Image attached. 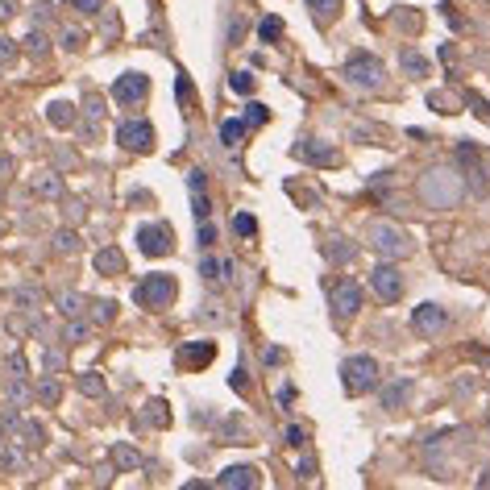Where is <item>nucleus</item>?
<instances>
[{"instance_id":"0eeeda50","label":"nucleus","mask_w":490,"mask_h":490,"mask_svg":"<svg viewBox=\"0 0 490 490\" xmlns=\"http://www.w3.org/2000/svg\"><path fill=\"white\" fill-rule=\"evenodd\" d=\"M449 329V312L441 308V304H420V308H412V333H420V337H441Z\"/></svg>"},{"instance_id":"dca6fc26","label":"nucleus","mask_w":490,"mask_h":490,"mask_svg":"<svg viewBox=\"0 0 490 490\" xmlns=\"http://www.w3.org/2000/svg\"><path fill=\"white\" fill-rule=\"evenodd\" d=\"M216 487L220 490H250V487H258V470L254 466H229L220 478H216Z\"/></svg>"},{"instance_id":"6e6552de","label":"nucleus","mask_w":490,"mask_h":490,"mask_svg":"<svg viewBox=\"0 0 490 490\" xmlns=\"http://www.w3.org/2000/svg\"><path fill=\"white\" fill-rule=\"evenodd\" d=\"M116 141H121V150H129V154H146V150L154 146V129H150L146 121H121V125H116Z\"/></svg>"},{"instance_id":"4468645a","label":"nucleus","mask_w":490,"mask_h":490,"mask_svg":"<svg viewBox=\"0 0 490 490\" xmlns=\"http://www.w3.org/2000/svg\"><path fill=\"white\" fill-rule=\"evenodd\" d=\"M187 187H191L195 220H208V212H212V200H208V175H204V170H191V175H187Z\"/></svg>"},{"instance_id":"72a5a7b5","label":"nucleus","mask_w":490,"mask_h":490,"mask_svg":"<svg viewBox=\"0 0 490 490\" xmlns=\"http://www.w3.org/2000/svg\"><path fill=\"white\" fill-rule=\"evenodd\" d=\"M54 245H58V254H75V245H79V241H75V233H71V229H62V233L54 237Z\"/></svg>"},{"instance_id":"393cba45","label":"nucleus","mask_w":490,"mask_h":490,"mask_svg":"<svg viewBox=\"0 0 490 490\" xmlns=\"http://www.w3.org/2000/svg\"><path fill=\"white\" fill-rule=\"evenodd\" d=\"M62 341H67V345H83V341H87V324H79V320L71 316V324L62 329Z\"/></svg>"},{"instance_id":"20e7f679","label":"nucleus","mask_w":490,"mask_h":490,"mask_svg":"<svg viewBox=\"0 0 490 490\" xmlns=\"http://www.w3.org/2000/svg\"><path fill=\"white\" fill-rule=\"evenodd\" d=\"M175 291H179L175 274H166V270H154V274H146V279L133 287V299H137L141 308H166V304L175 299Z\"/></svg>"},{"instance_id":"473e14b6","label":"nucleus","mask_w":490,"mask_h":490,"mask_svg":"<svg viewBox=\"0 0 490 490\" xmlns=\"http://www.w3.org/2000/svg\"><path fill=\"white\" fill-rule=\"evenodd\" d=\"M220 270H225V262H216V258H208V254H204V262H200V274L212 283V279H220Z\"/></svg>"},{"instance_id":"f704fd0d","label":"nucleus","mask_w":490,"mask_h":490,"mask_svg":"<svg viewBox=\"0 0 490 490\" xmlns=\"http://www.w3.org/2000/svg\"><path fill=\"white\" fill-rule=\"evenodd\" d=\"M324 254H329L333 262H349V258H353V245H337V241H333V245H324Z\"/></svg>"},{"instance_id":"9d476101","label":"nucleus","mask_w":490,"mask_h":490,"mask_svg":"<svg viewBox=\"0 0 490 490\" xmlns=\"http://www.w3.org/2000/svg\"><path fill=\"white\" fill-rule=\"evenodd\" d=\"M150 96V79L141 71H125L116 83H112V100L116 104H141Z\"/></svg>"},{"instance_id":"2eb2a0df","label":"nucleus","mask_w":490,"mask_h":490,"mask_svg":"<svg viewBox=\"0 0 490 490\" xmlns=\"http://www.w3.org/2000/svg\"><path fill=\"white\" fill-rule=\"evenodd\" d=\"M408 399H412V378H395V383H387L378 391V408L383 412H399Z\"/></svg>"},{"instance_id":"f8f14e48","label":"nucleus","mask_w":490,"mask_h":490,"mask_svg":"<svg viewBox=\"0 0 490 490\" xmlns=\"http://www.w3.org/2000/svg\"><path fill=\"white\" fill-rule=\"evenodd\" d=\"M295 158H299V162H312V166H333V162H337V150H333L329 141L308 137V141L295 146Z\"/></svg>"},{"instance_id":"7ed1b4c3","label":"nucleus","mask_w":490,"mask_h":490,"mask_svg":"<svg viewBox=\"0 0 490 490\" xmlns=\"http://www.w3.org/2000/svg\"><path fill=\"white\" fill-rule=\"evenodd\" d=\"M374 383H378V362L370 353H353V358L341 362V387H345V395H366Z\"/></svg>"},{"instance_id":"a18cd8bd","label":"nucleus","mask_w":490,"mask_h":490,"mask_svg":"<svg viewBox=\"0 0 490 490\" xmlns=\"http://www.w3.org/2000/svg\"><path fill=\"white\" fill-rule=\"evenodd\" d=\"M4 170H12V158H8V154H0V175H4Z\"/></svg>"},{"instance_id":"ea45409f","label":"nucleus","mask_w":490,"mask_h":490,"mask_svg":"<svg viewBox=\"0 0 490 490\" xmlns=\"http://www.w3.org/2000/svg\"><path fill=\"white\" fill-rule=\"evenodd\" d=\"M71 8H79V12H100L104 8V0H67Z\"/></svg>"},{"instance_id":"6ab92c4d","label":"nucleus","mask_w":490,"mask_h":490,"mask_svg":"<svg viewBox=\"0 0 490 490\" xmlns=\"http://www.w3.org/2000/svg\"><path fill=\"white\" fill-rule=\"evenodd\" d=\"M46 121H50V125H58V129H67V125L75 121V112H71V104H62V100H54V104L46 108Z\"/></svg>"},{"instance_id":"aec40b11","label":"nucleus","mask_w":490,"mask_h":490,"mask_svg":"<svg viewBox=\"0 0 490 490\" xmlns=\"http://www.w3.org/2000/svg\"><path fill=\"white\" fill-rule=\"evenodd\" d=\"M112 462H116V470H137V466H141L137 449H129V445H116V449H112Z\"/></svg>"},{"instance_id":"39448f33","label":"nucleus","mask_w":490,"mask_h":490,"mask_svg":"<svg viewBox=\"0 0 490 490\" xmlns=\"http://www.w3.org/2000/svg\"><path fill=\"white\" fill-rule=\"evenodd\" d=\"M370 245H374V254H378V258H387V262H399V258H408V254H412L408 233H403V229H395V225H387V220L370 225Z\"/></svg>"},{"instance_id":"4be33fe9","label":"nucleus","mask_w":490,"mask_h":490,"mask_svg":"<svg viewBox=\"0 0 490 490\" xmlns=\"http://www.w3.org/2000/svg\"><path fill=\"white\" fill-rule=\"evenodd\" d=\"M403 71H408V75H416V79H420V75H428V62H424V54H416V50H403Z\"/></svg>"},{"instance_id":"423d86ee","label":"nucleus","mask_w":490,"mask_h":490,"mask_svg":"<svg viewBox=\"0 0 490 490\" xmlns=\"http://www.w3.org/2000/svg\"><path fill=\"white\" fill-rule=\"evenodd\" d=\"M370 291H374L383 304H395V299L403 295V270H399L395 262H378V266L370 270Z\"/></svg>"},{"instance_id":"58836bf2","label":"nucleus","mask_w":490,"mask_h":490,"mask_svg":"<svg viewBox=\"0 0 490 490\" xmlns=\"http://www.w3.org/2000/svg\"><path fill=\"white\" fill-rule=\"evenodd\" d=\"M62 370V353L58 349H46V374H58Z\"/></svg>"},{"instance_id":"79ce46f5","label":"nucleus","mask_w":490,"mask_h":490,"mask_svg":"<svg viewBox=\"0 0 490 490\" xmlns=\"http://www.w3.org/2000/svg\"><path fill=\"white\" fill-rule=\"evenodd\" d=\"M241 374H245V370H233V378H229L233 391H250V378H241Z\"/></svg>"},{"instance_id":"b1692460","label":"nucleus","mask_w":490,"mask_h":490,"mask_svg":"<svg viewBox=\"0 0 490 490\" xmlns=\"http://www.w3.org/2000/svg\"><path fill=\"white\" fill-rule=\"evenodd\" d=\"M229 87H233L237 96H250V91H254V75H250V71H233V75H229Z\"/></svg>"},{"instance_id":"c85d7f7f","label":"nucleus","mask_w":490,"mask_h":490,"mask_svg":"<svg viewBox=\"0 0 490 490\" xmlns=\"http://www.w3.org/2000/svg\"><path fill=\"white\" fill-rule=\"evenodd\" d=\"M37 395H42V399H46V403H58V399H62V387H58V383H54V374H50V378H42V383H37Z\"/></svg>"},{"instance_id":"bb28decb","label":"nucleus","mask_w":490,"mask_h":490,"mask_svg":"<svg viewBox=\"0 0 490 490\" xmlns=\"http://www.w3.org/2000/svg\"><path fill=\"white\" fill-rule=\"evenodd\" d=\"M83 304H87L83 295H62V299H58V308H62L67 320H71V316H83Z\"/></svg>"},{"instance_id":"5701e85b","label":"nucleus","mask_w":490,"mask_h":490,"mask_svg":"<svg viewBox=\"0 0 490 490\" xmlns=\"http://www.w3.org/2000/svg\"><path fill=\"white\" fill-rule=\"evenodd\" d=\"M175 96H179V104H183V108H191V100H195V87H191V79H187L183 71L175 75Z\"/></svg>"},{"instance_id":"49530a36","label":"nucleus","mask_w":490,"mask_h":490,"mask_svg":"<svg viewBox=\"0 0 490 490\" xmlns=\"http://www.w3.org/2000/svg\"><path fill=\"white\" fill-rule=\"evenodd\" d=\"M8 4H12V0H0V17H8V12H12Z\"/></svg>"},{"instance_id":"2f4dec72","label":"nucleus","mask_w":490,"mask_h":490,"mask_svg":"<svg viewBox=\"0 0 490 490\" xmlns=\"http://www.w3.org/2000/svg\"><path fill=\"white\" fill-rule=\"evenodd\" d=\"M79 391H83V395H104V378H100V374H91V370H87V374H83V378H79Z\"/></svg>"},{"instance_id":"1a4fd4ad","label":"nucleus","mask_w":490,"mask_h":490,"mask_svg":"<svg viewBox=\"0 0 490 490\" xmlns=\"http://www.w3.org/2000/svg\"><path fill=\"white\" fill-rule=\"evenodd\" d=\"M137 250H141L146 258H162V254H170V250H175V241H170V225H141V229H137Z\"/></svg>"},{"instance_id":"4c0bfd02","label":"nucleus","mask_w":490,"mask_h":490,"mask_svg":"<svg viewBox=\"0 0 490 490\" xmlns=\"http://www.w3.org/2000/svg\"><path fill=\"white\" fill-rule=\"evenodd\" d=\"M150 420H154L158 428H162V424L170 420V416H166V403H162V399H154V403H150Z\"/></svg>"},{"instance_id":"a211bd4d","label":"nucleus","mask_w":490,"mask_h":490,"mask_svg":"<svg viewBox=\"0 0 490 490\" xmlns=\"http://www.w3.org/2000/svg\"><path fill=\"white\" fill-rule=\"evenodd\" d=\"M308 12H312L316 21H324V25H329V21L341 12V0H308Z\"/></svg>"},{"instance_id":"ddd939ff","label":"nucleus","mask_w":490,"mask_h":490,"mask_svg":"<svg viewBox=\"0 0 490 490\" xmlns=\"http://www.w3.org/2000/svg\"><path fill=\"white\" fill-rule=\"evenodd\" d=\"M175 358H179V366H187V370H200V366H208V362L216 358V345H212V341H187V345H183Z\"/></svg>"},{"instance_id":"a19ab883","label":"nucleus","mask_w":490,"mask_h":490,"mask_svg":"<svg viewBox=\"0 0 490 490\" xmlns=\"http://www.w3.org/2000/svg\"><path fill=\"white\" fill-rule=\"evenodd\" d=\"M62 46H67V50H79V46H83V33H75V29L62 33Z\"/></svg>"},{"instance_id":"a878e982","label":"nucleus","mask_w":490,"mask_h":490,"mask_svg":"<svg viewBox=\"0 0 490 490\" xmlns=\"http://www.w3.org/2000/svg\"><path fill=\"white\" fill-rule=\"evenodd\" d=\"M233 229H237V237H254V233H258V220H254L250 212H237V216H233Z\"/></svg>"},{"instance_id":"c756f323","label":"nucleus","mask_w":490,"mask_h":490,"mask_svg":"<svg viewBox=\"0 0 490 490\" xmlns=\"http://www.w3.org/2000/svg\"><path fill=\"white\" fill-rule=\"evenodd\" d=\"M279 33H283V21H279V17H266V21L258 25V37H262V42H274Z\"/></svg>"},{"instance_id":"c9c22d12","label":"nucleus","mask_w":490,"mask_h":490,"mask_svg":"<svg viewBox=\"0 0 490 490\" xmlns=\"http://www.w3.org/2000/svg\"><path fill=\"white\" fill-rule=\"evenodd\" d=\"M245 125H266V104H250V112L241 116Z\"/></svg>"},{"instance_id":"f3484780","label":"nucleus","mask_w":490,"mask_h":490,"mask_svg":"<svg viewBox=\"0 0 490 490\" xmlns=\"http://www.w3.org/2000/svg\"><path fill=\"white\" fill-rule=\"evenodd\" d=\"M96 270H100V274H121V270H125V258H121V250L104 245V250L96 254Z\"/></svg>"},{"instance_id":"c03bdc74","label":"nucleus","mask_w":490,"mask_h":490,"mask_svg":"<svg viewBox=\"0 0 490 490\" xmlns=\"http://www.w3.org/2000/svg\"><path fill=\"white\" fill-rule=\"evenodd\" d=\"M12 54H17V46H12V42H8V37H0V62H8V58H12Z\"/></svg>"},{"instance_id":"e433bc0d","label":"nucleus","mask_w":490,"mask_h":490,"mask_svg":"<svg viewBox=\"0 0 490 490\" xmlns=\"http://www.w3.org/2000/svg\"><path fill=\"white\" fill-rule=\"evenodd\" d=\"M212 241H216V225L200 220V245H204V250H212Z\"/></svg>"},{"instance_id":"cd10ccee","label":"nucleus","mask_w":490,"mask_h":490,"mask_svg":"<svg viewBox=\"0 0 490 490\" xmlns=\"http://www.w3.org/2000/svg\"><path fill=\"white\" fill-rule=\"evenodd\" d=\"M91 308H96V312H91V320H96V324H108V320L116 316V304H112V299H96Z\"/></svg>"},{"instance_id":"7c9ffc66","label":"nucleus","mask_w":490,"mask_h":490,"mask_svg":"<svg viewBox=\"0 0 490 490\" xmlns=\"http://www.w3.org/2000/svg\"><path fill=\"white\" fill-rule=\"evenodd\" d=\"M33 191H37V195H50V200H54V195L62 191V183H58V175H46V179H37V183H33Z\"/></svg>"},{"instance_id":"37998d69","label":"nucleus","mask_w":490,"mask_h":490,"mask_svg":"<svg viewBox=\"0 0 490 490\" xmlns=\"http://www.w3.org/2000/svg\"><path fill=\"white\" fill-rule=\"evenodd\" d=\"M287 445H295V449H299V445H304V428H295V424H291V428H287Z\"/></svg>"},{"instance_id":"f257e3e1","label":"nucleus","mask_w":490,"mask_h":490,"mask_svg":"<svg viewBox=\"0 0 490 490\" xmlns=\"http://www.w3.org/2000/svg\"><path fill=\"white\" fill-rule=\"evenodd\" d=\"M466 195V183L453 166H432L424 179H420V200L428 208H457Z\"/></svg>"},{"instance_id":"9b49d317","label":"nucleus","mask_w":490,"mask_h":490,"mask_svg":"<svg viewBox=\"0 0 490 490\" xmlns=\"http://www.w3.org/2000/svg\"><path fill=\"white\" fill-rule=\"evenodd\" d=\"M329 304H333V316H337V320H353V316H358V308H362V287L345 279V283H337V287H333Z\"/></svg>"},{"instance_id":"f03ea898","label":"nucleus","mask_w":490,"mask_h":490,"mask_svg":"<svg viewBox=\"0 0 490 490\" xmlns=\"http://www.w3.org/2000/svg\"><path fill=\"white\" fill-rule=\"evenodd\" d=\"M341 75H345V83H353V87H362V91H374V87H383V79H387V71H383V62L370 54V50H353L349 58H345V67H341Z\"/></svg>"},{"instance_id":"412c9836","label":"nucleus","mask_w":490,"mask_h":490,"mask_svg":"<svg viewBox=\"0 0 490 490\" xmlns=\"http://www.w3.org/2000/svg\"><path fill=\"white\" fill-rule=\"evenodd\" d=\"M241 137H245V121H225L220 125V141L225 146H241Z\"/></svg>"}]
</instances>
